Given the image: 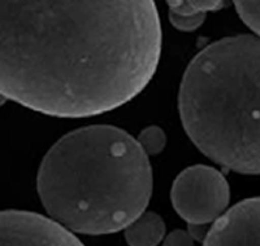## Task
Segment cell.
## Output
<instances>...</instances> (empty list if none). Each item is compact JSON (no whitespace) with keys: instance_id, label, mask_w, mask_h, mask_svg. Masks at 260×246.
<instances>
[{"instance_id":"6","label":"cell","mask_w":260,"mask_h":246,"mask_svg":"<svg viewBox=\"0 0 260 246\" xmlns=\"http://www.w3.org/2000/svg\"><path fill=\"white\" fill-rule=\"evenodd\" d=\"M203 246H260V197L229 209L208 229Z\"/></svg>"},{"instance_id":"10","label":"cell","mask_w":260,"mask_h":246,"mask_svg":"<svg viewBox=\"0 0 260 246\" xmlns=\"http://www.w3.org/2000/svg\"><path fill=\"white\" fill-rule=\"evenodd\" d=\"M234 6L245 25L260 36V2H236Z\"/></svg>"},{"instance_id":"11","label":"cell","mask_w":260,"mask_h":246,"mask_svg":"<svg viewBox=\"0 0 260 246\" xmlns=\"http://www.w3.org/2000/svg\"><path fill=\"white\" fill-rule=\"evenodd\" d=\"M162 246H194V238L187 231L176 229L167 236Z\"/></svg>"},{"instance_id":"7","label":"cell","mask_w":260,"mask_h":246,"mask_svg":"<svg viewBox=\"0 0 260 246\" xmlns=\"http://www.w3.org/2000/svg\"><path fill=\"white\" fill-rule=\"evenodd\" d=\"M164 234V220L154 211L143 213L125 228V240L129 246H157Z\"/></svg>"},{"instance_id":"8","label":"cell","mask_w":260,"mask_h":246,"mask_svg":"<svg viewBox=\"0 0 260 246\" xmlns=\"http://www.w3.org/2000/svg\"><path fill=\"white\" fill-rule=\"evenodd\" d=\"M225 6L219 0H173L168 2L169 13L187 17L206 18L208 12L219 11Z\"/></svg>"},{"instance_id":"3","label":"cell","mask_w":260,"mask_h":246,"mask_svg":"<svg viewBox=\"0 0 260 246\" xmlns=\"http://www.w3.org/2000/svg\"><path fill=\"white\" fill-rule=\"evenodd\" d=\"M178 109L204 155L260 175V38L228 36L204 47L183 74Z\"/></svg>"},{"instance_id":"1","label":"cell","mask_w":260,"mask_h":246,"mask_svg":"<svg viewBox=\"0 0 260 246\" xmlns=\"http://www.w3.org/2000/svg\"><path fill=\"white\" fill-rule=\"evenodd\" d=\"M0 92L42 114L82 118L124 105L159 65L151 0L0 2Z\"/></svg>"},{"instance_id":"2","label":"cell","mask_w":260,"mask_h":246,"mask_svg":"<svg viewBox=\"0 0 260 246\" xmlns=\"http://www.w3.org/2000/svg\"><path fill=\"white\" fill-rule=\"evenodd\" d=\"M46 211L82 234L125 229L145 213L152 169L138 140L115 126L72 131L46 153L37 176Z\"/></svg>"},{"instance_id":"9","label":"cell","mask_w":260,"mask_h":246,"mask_svg":"<svg viewBox=\"0 0 260 246\" xmlns=\"http://www.w3.org/2000/svg\"><path fill=\"white\" fill-rule=\"evenodd\" d=\"M138 143L147 155H156L166 148L167 136L159 126H148L138 136Z\"/></svg>"},{"instance_id":"4","label":"cell","mask_w":260,"mask_h":246,"mask_svg":"<svg viewBox=\"0 0 260 246\" xmlns=\"http://www.w3.org/2000/svg\"><path fill=\"white\" fill-rule=\"evenodd\" d=\"M231 199V189L220 171L195 165L178 174L171 189L172 205L190 226H206L219 219Z\"/></svg>"},{"instance_id":"5","label":"cell","mask_w":260,"mask_h":246,"mask_svg":"<svg viewBox=\"0 0 260 246\" xmlns=\"http://www.w3.org/2000/svg\"><path fill=\"white\" fill-rule=\"evenodd\" d=\"M0 246H85L56 220L37 213L4 210L0 217Z\"/></svg>"}]
</instances>
